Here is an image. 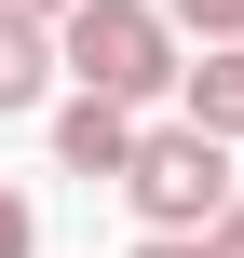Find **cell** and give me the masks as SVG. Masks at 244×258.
Returning a JSON list of instances; mask_svg holds the SVG:
<instances>
[{"instance_id": "obj_1", "label": "cell", "mask_w": 244, "mask_h": 258, "mask_svg": "<svg viewBox=\"0 0 244 258\" xmlns=\"http://www.w3.org/2000/svg\"><path fill=\"white\" fill-rule=\"evenodd\" d=\"M177 14L163 0H68L54 14V82H82V95H122V109H163L177 95Z\"/></svg>"}, {"instance_id": "obj_2", "label": "cell", "mask_w": 244, "mask_h": 258, "mask_svg": "<svg viewBox=\"0 0 244 258\" xmlns=\"http://www.w3.org/2000/svg\"><path fill=\"white\" fill-rule=\"evenodd\" d=\"M109 190L136 204V231H204L244 177H231V136H204V122L177 109V122H136V150H122V177H109Z\"/></svg>"}, {"instance_id": "obj_3", "label": "cell", "mask_w": 244, "mask_h": 258, "mask_svg": "<svg viewBox=\"0 0 244 258\" xmlns=\"http://www.w3.org/2000/svg\"><path fill=\"white\" fill-rule=\"evenodd\" d=\"M41 109H54V163L109 190V177H122V150H136V109H122V95H82V82H68V95H41Z\"/></svg>"}, {"instance_id": "obj_4", "label": "cell", "mask_w": 244, "mask_h": 258, "mask_svg": "<svg viewBox=\"0 0 244 258\" xmlns=\"http://www.w3.org/2000/svg\"><path fill=\"white\" fill-rule=\"evenodd\" d=\"M54 95V14H14L0 0V122H27Z\"/></svg>"}, {"instance_id": "obj_5", "label": "cell", "mask_w": 244, "mask_h": 258, "mask_svg": "<svg viewBox=\"0 0 244 258\" xmlns=\"http://www.w3.org/2000/svg\"><path fill=\"white\" fill-rule=\"evenodd\" d=\"M177 109H190L204 136H244V41H204V68L177 54Z\"/></svg>"}, {"instance_id": "obj_6", "label": "cell", "mask_w": 244, "mask_h": 258, "mask_svg": "<svg viewBox=\"0 0 244 258\" xmlns=\"http://www.w3.org/2000/svg\"><path fill=\"white\" fill-rule=\"evenodd\" d=\"M177 14V41H244V0H163Z\"/></svg>"}, {"instance_id": "obj_7", "label": "cell", "mask_w": 244, "mask_h": 258, "mask_svg": "<svg viewBox=\"0 0 244 258\" xmlns=\"http://www.w3.org/2000/svg\"><path fill=\"white\" fill-rule=\"evenodd\" d=\"M0 258H41V204L27 190H0Z\"/></svg>"}, {"instance_id": "obj_8", "label": "cell", "mask_w": 244, "mask_h": 258, "mask_svg": "<svg viewBox=\"0 0 244 258\" xmlns=\"http://www.w3.org/2000/svg\"><path fill=\"white\" fill-rule=\"evenodd\" d=\"M122 258H217V245H204V231H136Z\"/></svg>"}, {"instance_id": "obj_9", "label": "cell", "mask_w": 244, "mask_h": 258, "mask_svg": "<svg viewBox=\"0 0 244 258\" xmlns=\"http://www.w3.org/2000/svg\"><path fill=\"white\" fill-rule=\"evenodd\" d=\"M204 245H217V258H244V190L217 204V218H204Z\"/></svg>"}, {"instance_id": "obj_10", "label": "cell", "mask_w": 244, "mask_h": 258, "mask_svg": "<svg viewBox=\"0 0 244 258\" xmlns=\"http://www.w3.org/2000/svg\"><path fill=\"white\" fill-rule=\"evenodd\" d=\"M14 14H68V0H14Z\"/></svg>"}]
</instances>
